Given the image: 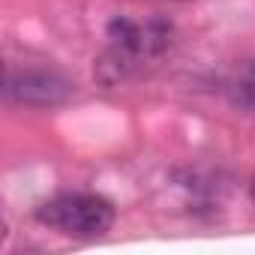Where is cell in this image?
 Segmentation results:
<instances>
[{
    "label": "cell",
    "instance_id": "obj_1",
    "mask_svg": "<svg viewBox=\"0 0 255 255\" xmlns=\"http://www.w3.org/2000/svg\"><path fill=\"white\" fill-rule=\"evenodd\" d=\"M108 48L96 60V81L102 87L126 84L144 69H150L156 60H162L174 45V24L168 18H129V15H114L105 27Z\"/></svg>",
    "mask_w": 255,
    "mask_h": 255
},
{
    "label": "cell",
    "instance_id": "obj_2",
    "mask_svg": "<svg viewBox=\"0 0 255 255\" xmlns=\"http://www.w3.org/2000/svg\"><path fill=\"white\" fill-rule=\"evenodd\" d=\"M36 222L66 237H102L114 225V204L93 192H63L36 207Z\"/></svg>",
    "mask_w": 255,
    "mask_h": 255
},
{
    "label": "cell",
    "instance_id": "obj_3",
    "mask_svg": "<svg viewBox=\"0 0 255 255\" xmlns=\"http://www.w3.org/2000/svg\"><path fill=\"white\" fill-rule=\"evenodd\" d=\"M3 93L9 102H18V105L48 108V105L66 102L75 93V84L54 69H9Z\"/></svg>",
    "mask_w": 255,
    "mask_h": 255
},
{
    "label": "cell",
    "instance_id": "obj_4",
    "mask_svg": "<svg viewBox=\"0 0 255 255\" xmlns=\"http://www.w3.org/2000/svg\"><path fill=\"white\" fill-rule=\"evenodd\" d=\"M222 93L234 108H240L246 114H255V60L237 63L228 72V78L222 84Z\"/></svg>",
    "mask_w": 255,
    "mask_h": 255
},
{
    "label": "cell",
    "instance_id": "obj_5",
    "mask_svg": "<svg viewBox=\"0 0 255 255\" xmlns=\"http://www.w3.org/2000/svg\"><path fill=\"white\" fill-rule=\"evenodd\" d=\"M249 195H252V204H255V177H252V183H249Z\"/></svg>",
    "mask_w": 255,
    "mask_h": 255
}]
</instances>
